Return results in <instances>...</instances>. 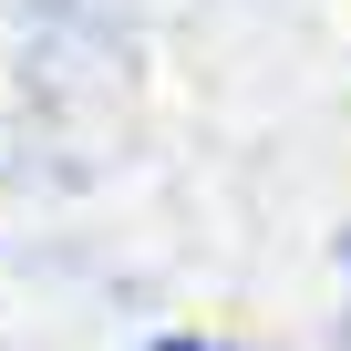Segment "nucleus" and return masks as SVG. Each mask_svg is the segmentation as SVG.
Returning a JSON list of instances; mask_svg holds the SVG:
<instances>
[{
  "label": "nucleus",
  "instance_id": "obj_1",
  "mask_svg": "<svg viewBox=\"0 0 351 351\" xmlns=\"http://www.w3.org/2000/svg\"><path fill=\"white\" fill-rule=\"evenodd\" d=\"M165 351H186V341H165Z\"/></svg>",
  "mask_w": 351,
  "mask_h": 351
}]
</instances>
